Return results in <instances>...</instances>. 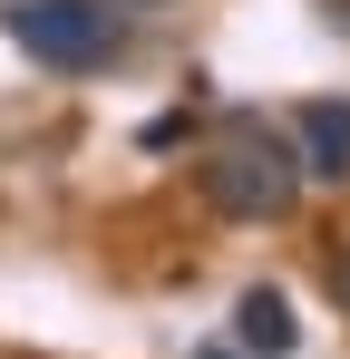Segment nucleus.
Wrapping results in <instances>:
<instances>
[{"label": "nucleus", "instance_id": "nucleus-5", "mask_svg": "<svg viewBox=\"0 0 350 359\" xmlns=\"http://www.w3.org/2000/svg\"><path fill=\"white\" fill-rule=\"evenodd\" d=\"M321 282H331V301H341V320H350V243L321 252Z\"/></svg>", "mask_w": 350, "mask_h": 359}, {"label": "nucleus", "instance_id": "nucleus-2", "mask_svg": "<svg viewBox=\"0 0 350 359\" xmlns=\"http://www.w3.org/2000/svg\"><path fill=\"white\" fill-rule=\"evenodd\" d=\"M10 39L39 68H98L117 59V10L108 0H10Z\"/></svg>", "mask_w": 350, "mask_h": 359}, {"label": "nucleus", "instance_id": "nucleus-4", "mask_svg": "<svg viewBox=\"0 0 350 359\" xmlns=\"http://www.w3.org/2000/svg\"><path fill=\"white\" fill-rule=\"evenodd\" d=\"M233 340H243L253 359H292V350H302V320H292L283 292H263V282H253V292L233 301Z\"/></svg>", "mask_w": 350, "mask_h": 359}, {"label": "nucleus", "instance_id": "nucleus-3", "mask_svg": "<svg viewBox=\"0 0 350 359\" xmlns=\"http://www.w3.org/2000/svg\"><path fill=\"white\" fill-rule=\"evenodd\" d=\"M292 156H302V175L350 184V97H311L292 117Z\"/></svg>", "mask_w": 350, "mask_h": 359}, {"label": "nucleus", "instance_id": "nucleus-1", "mask_svg": "<svg viewBox=\"0 0 350 359\" xmlns=\"http://www.w3.org/2000/svg\"><path fill=\"white\" fill-rule=\"evenodd\" d=\"M205 184V204L224 214V224H283L292 204H302V156H292V136H273L263 117H233L224 146L195 165Z\"/></svg>", "mask_w": 350, "mask_h": 359}, {"label": "nucleus", "instance_id": "nucleus-6", "mask_svg": "<svg viewBox=\"0 0 350 359\" xmlns=\"http://www.w3.org/2000/svg\"><path fill=\"white\" fill-rule=\"evenodd\" d=\"M195 359H233V350H195Z\"/></svg>", "mask_w": 350, "mask_h": 359}]
</instances>
